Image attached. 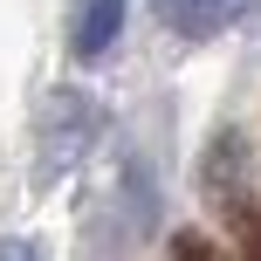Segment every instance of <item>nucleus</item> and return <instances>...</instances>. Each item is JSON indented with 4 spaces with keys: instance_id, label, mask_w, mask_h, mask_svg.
Segmentation results:
<instances>
[{
    "instance_id": "39448f33",
    "label": "nucleus",
    "mask_w": 261,
    "mask_h": 261,
    "mask_svg": "<svg viewBox=\"0 0 261 261\" xmlns=\"http://www.w3.org/2000/svg\"><path fill=\"white\" fill-rule=\"evenodd\" d=\"M172 261H220V248H213L206 234H193V227H179V234H172Z\"/></svg>"
},
{
    "instance_id": "f03ea898",
    "label": "nucleus",
    "mask_w": 261,
    "mask_h": 261,
    "mask_svg": "<svg viewBox=\"0 0 261 261\" xmlns=\"http://www.w3.org/2000/svg\"><path fill=\"white\" fill-rule=\"evenodd\" d=\"M248 179H254V151H248V138H241V130H213L206 165H199V193H206V206L241 213V206H248Z\"/></svg>"
},
{
    "instance_id": "7ed1b4c3",
    "label": "nucleus",
    "mask_w": 261,
    "mask_h": 261,
    "mask_svg": "<svg viewBox=\"0 0 261 261\" xmlns=\"http://www.w3.org/2000/svg\"><path fill=\"white\" fill-rule=\"evenodd\" d=\"M124 7H130V0H76V21H69V48H76L83 62L110 55V41H117V28H124Z\"/></svg>"
},
{
    "instance_id": "f257e3e1",
    "label": "nucleus",
    "mask_w": 261,
    "mask_h": 261,
    "mask_svg": "<svg viewBox=\"0 0 261 261\" xmlns=\"http://www.w3.org/2000/svg\"><path fill=\"white\" fill-rule=\"evenodd\" d=\"M103 130V110H96L90 90H48L35 117V151H41V179H62L69 165H83Z\"/></svg>"
},
{
    "instance_id": "423d86ee",
    "label": "nucleus",
    "mask_w": 261,
    "mask_h": 261,
    "mask_svg": "<svg viewBox=\"0 0 261 261\" xmlns=\"http://www.w3.org/2000/svg\"><path fill=\"white\" fill-rule=\"evenodd\" d=\"M234 227H241V261H261V206L254 199L234 213Z\"/></svg>"
},
{
    "instance_id": "0eeeda50",
    "label": "nucleus",
    "mask_w": 261,
    "mask_h": 261,
    "mask_svg": "<svg viewBox=\"0 0 261 261\" xmlns=\"http://www.w3.org/2000/svg\"><path fill=\"white\" fill-rule=\"evenodd\" d=\"M0 261H41V248L21 241V234H0Z\"/></svg>"
},
{
    "instance_id": "20e7f679",
    "label": "nucleus",
    "mask_w": 261,
    "mask_h": 261,
    "mask_svg": "<svg viewBox=\"0 0 261 261\" xmlns=\"http://www.w3.org/2000/svg\"><path fill=\"white\" fill-rule=\"evenodd\" d=\"M158 14H165L172 35H186V41H213V35L241 14V0H158Z\"/></svg>"
}]
</instances>
